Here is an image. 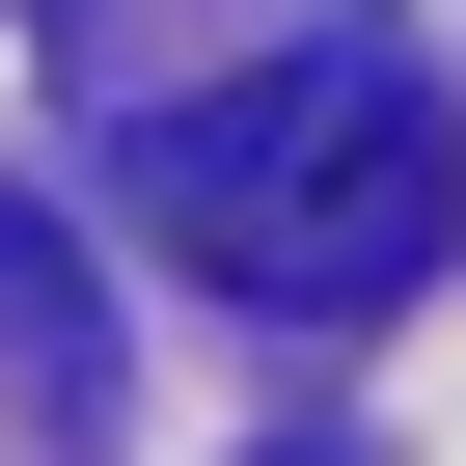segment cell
Wrapping results in <instances>:
<instances>
[{"label":"cell","instance_id":"cell-1","mask_svg":"<svg viewBox=\"0 0 466 466\" xmlns=\"http://www.w3.org/2000/svg\"><path fill=\"white\" fill-rule=\"evenodd\" d=\"M110 192L165 219L219 302H275V329H357V302H411V275H439V219H466V137H439V83H411L384 28H302V56H248V83L137 110V137H110Z\"/></svg>","mask_w":466,"mask_h":466}]
</instances>
